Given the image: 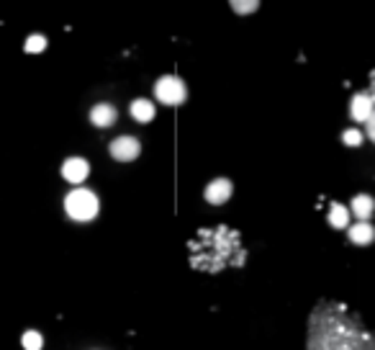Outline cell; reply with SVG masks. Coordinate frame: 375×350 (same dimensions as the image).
<instances>
[{"label": "cell", "instance_id": "6da1fadb", "mask_svg": "<svg viewBox=\"0 0 375 350\" xmlns=\"http://www.w3.org/2000/svg\"><path fill=\"white\" fill-rule=\"evenodd\" d=\"M309 350H375V332L344 301L324 299L309 314Z\"/></svg>", "mask_w": 375, "mask_h": 350}, {"label": "cell", "instance_id": "7a4b0ae2", "mask_svg": "<svg viewBox=\"0 0 375 350\" xmlns=\"http://www.w3.org/2000/svg\"><path fill=\"white\" fill-rule=\"evenodd\" d=\"M191 250V266L204 273H219L224 268L244 266V245L239 232L226 224L198 229L196 237L188 242Z\"/></svg>", "mask_w": 375, "mask_h": 350}, {"label": "cell", "instance_id": "3957f363", "mask_svg": "<svg viewBox=\"0 0 375 350\" xmlns=\"http://www.w3.org/2000/svg\"><path fill=\"white\" fill-rule=\"evenodd\" d=\"M64 211L75 221H93L101 211V201L90 189H72L64 196Z\"/></svg>", "mask_w": 375, "mask_h": 350}, {"label": "cell", "instance_id": "277c9868", "mask_svg": "<svg viewBox=\"0 0 375 350\" xmlns=\"http://www.w3.org/2000/svg\"><path fill=\"white\" fill-rule=\"evenodd\" d=\"M154 98L165 106H183L188 98V88L178 75H162L154 83Z\"/></svg>", "mask_w": 375, "mask_h": 350}, {"label": "cell", "instance_id": "5b68a950", "mask_svg": "<svg viewBox=\"0 0 375 350\" xmlns=\"http://www.w3.org/2000/svg\"><path fill=\"white\" fill-rule=\"evenodd\" d=\"M109 152H111V157H114L116 162H131V160L139 157L141 142L131 134H121V136H116L114 142L109 144Z\"/></svg>", "mask_w": 375, "mask_h": 350}, {"label": "cell", "instance_id": "8992f818", "mask_svg": "<svg viewBox=\"0 0 375 350\" xmlns=\"http://www.w3.org/2000/svg\"><path fill=\"white\" fill-rule=\"evenodd\" d=\"M231 194H234V183H231L229 178H214V181L204 189V199H206V204H211V206H221V204H226L231 199Z\"/></svg>", "mask_w": 375, "mask_h": 350}, {"label": "cell", "instance_id": "52a82bcc", "mask_svg": "<svg viewBox=\"0 0 375 350\" xmlns=\"http://www.w3.org/2000/svg\"><path fill=\"white\" fill-rule=\"evenodd\" d=\"M88 175H90V162L85 160V157H67V160L62 162V178L67 183L80 186Z\"/></svg>", "mask_w": 375, "mask_h": 350}, {"label": "cell", "instance_id": "ba28073f", "mask_svg": "<svg viewBox=\"0 0 375 350\" xmlns=\"http://www.w3.org/2000/svg\"><path fill=\"white\" fill-rule=\"evenodd\" d=\"M373 111H375V104H373V98L368 96V91L355 93V96L350 98V119L355 124H365Z\"/></svg>", "mask_w": 375, "mask_h": 350}, {"label": "cell", "instance_id": "9c48e42d", "mask_svg": "<svg viewBox=\"0 0 375 350\" xmlns=\"http://www.w3.org/2000/svg\"><path fill=\"white\" fill-rule=\"evenodd\" d=\"M116 119H119V111H116L114 104H96L93 109H90V124L93 126H98V129H109V126H114Z\"/></svg>", "mask_w": 375, "mask_h": 350}, {"label": "cell", "instance_id": "30bf717a", "mask_svg": "<svg viewBox=\"0 0 375 350\" xmlns=\"http://www.w3.org/2000/svg\"><path fill=\"white\" fill-rule=\"evenodd\" d=\"M347 234H350V242L357 247H368L375 242V227L370 221H357L352 227H347Z\"/></svg>", "mask_w": 375, "mask_h": 350}, {"label": "cell", "instance_id": "8fae6325", "mask_svg": "<svg viewBox=\"0 0 375 350\" xmlns=\"http://www.w3.org/2000/svg\"><path fill=\"white\" fill-rule=\"evenodd\" d=\"M129 114H131L134 121L149 124L154 119V114H157V109H154V104L149 98H134L131 106H129Z\"/></svg>", "mask_w": 375, "mask_h": 350}, {"label": "cell", "instance_id": "7c38bea8", "mask_svg": "<svg viewBox=\"0 0 375 350\" xmlns=\"http://www.w3.org/2000/svg\"><path fill=\"white\" fill-rule=\"evenodd\" d=\"M350 211L357 216V221H368L375 214V199L370 194H357L350 204Z\"/></svg>", "mask_w": 375, "mask_h": 350}, {"label": "cell", "instance_id": "4fadbf2b", "mask_svg": "<svg viewBox=\"0 0 375 350\" xmlns=\"http://www.w3.org/2000/svg\"><path fill=\"white\" fill-rule=\"evenodd\" d=\"M329 227L334 229H347L350 227V209L344 206V204H331L329 206Z\"/></svg>", "mask_w": 375, "mask_h": 350}, {"label": "cell", "instance_id": "5bb4252c", "mask_svg": "<svg viewBox=\"0 0 375 350\" xmlns=\"http://www.w3.org/2000/svg\"><path fill=\"white\" fill-rule=\"evenodd\" d=\"M229 6H231V11H234V14L249 16V14H254V11L260 8V0H229Z\"/></svg>", "mask_w": 375, "mask_h": 350}, {"label": "cell", "instance_id": "9a60e30c", "mask_svg": "<svg viewBox=\"0 0 375 350\" xmlns=\"http://www.w3.org/2000/svg\"><path fill=\"white\" fill-rule=\"evenodd\" d=\"M21 345H24L26 350H41L44 348V337L39 335L36 330H29V332H24V337H21Z\"/></svg>", "mask_w": 375, "mask_h": 350}, {"label": "cell", "instance_id": "2e32d148", "mask_svg": "<svg viewBox=\"0 0 375 350\" xmlns=\"http://www.w3.org/2000/svg\"><path fill=\"white\" fill-rule=\"evenodd\" d=\"M24 49L29 54H36V52H44L46 49V36H41V34H31L29 39H26Z\"/></svg>", "mask_w": 375, "mask_h": 350}, {"label": "cell", "instance_id": "e0dca14e", "mask_svg": "<svg viewBox=\"0 0 375 350\" xmlns=\"http://www.w3.org/2000/svg\"><path fill=\"white\" fill-rule=\"evenodd\" d=\"M342 142L347 144V147H360V144H363V131L355 129V126H352V129H344Z\"/></svg>", "mask_w": 375, "mask_h": 350}, {"label": "cell", "instance_id": "ac0fdd59", "mask_svg": "<svg viewBox=\"0 0 375 350\" xmlns=\"http://www.w3.org/2000/svg\"><path fill=\"white\" fill-rule=\"evenodd\" d=\"M365 131H368V136H370V142L375 144V111L370 114V119L365 121Z\"/></svg>", "mask_w": 375, "mask_h": 350}, {"label": "cell", "instance_id": "d6986e66", "mask_svg": "<svg viewBox=\"0 0 375 350\" xmlns=\"http://www.w3.org/2000/svg\"><path fill=\"white\" fill-rule=\"evenodd\" d=\"M368 96L373 98V104H375V70L370 72V88H368Z\"/></svg>", "mask_w": 375, "mask_h": 350}]
</instances>
